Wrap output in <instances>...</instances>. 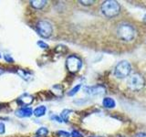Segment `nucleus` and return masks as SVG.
Returning a JSON list of instances; mask_svg holds the SVG:
<instances>
[{
	"instance_id": "obj_8",
	"label": "nucleus",
	"mask_w": 146,
	"mask_h": 137,
	"mask_svg": "<svg viewBox=\"0 0 146 137\" xmlns=\"http://www.w3.org/2000/svg\"><path fill=\"white\" fill-rule=\"evenodd\" d=\"M32 113H33V111H32V109L29 108V107H22V108H19L17 109L15 114L19 118H27V117H30L32 115Z\"/></svg>"
},
{
	"instance_id": "obj_25",
	"label": "nucleus",
	"mask_w": 146,
	"mask_h": 137,
	"mask_svg": "<svg viewBox=\"0 0 146 137\" xmlns=\"http://www.w3.org/2000/svg\"><path fill=\"white\" fill-rule=\"evenodd\" d=\"M143 21H145L146 22V14L143 16Z\"/></svg>"
},
{
	"instance_id": "obj_20",
	"label": "nucleus",
	"mask_w": 146,
	"mask_h": 137,
	"mask_svg": "<svg viewBox=\"0 0 146 137\" xmlns=\"http://www.w3.org/2000/svg\"><path fill=\"white\" fill-rule=\"evenodd\" d=\"M80 3L84 5V6H90V5H92L94 3V1H84V0H80Z\"/></svg>"
},
{
	"instance_id": "obj_12",
	"label": "nucleus",
	"mask_w": 146,
	"mask_h": 137,
	"mask_svg": "<svg viewBox=\"0 0 146 137\" xmlns=\"http://www.w3.org/2000/svg\"><path fill=\"white\" fill-rule=\"evenodd\" d=\"M46 4H47V1H45V0H33V1H30L31 6L38 9L42 8Z\"/></svg>"
},
{
	"instance_id": "obj_9",
	"label": "nucleus",
	"mask_w": 146,
	"mask_h": 137,
	"mask_svg": "<svg viewBox=\"0 0 146 137\" xmlns=\"http://www.w3.org/2000/svg\"><path fill=\"white\" fill-rule=\"evenodd\" d=\"M17 100H18V102L21 103L22 105L27 106V105H30L32 103V102H33V97H32V96L29 95V94L25 93V94H23L22 96H20Z\"/></svg>"
},
{
	"instance_id": "obj_18",
	"label": "nucleus",
	"mask_w": 146,
	"mask_h": 137,
	"mask_svg": "<svg viewBox=\"0 0 146 137\" xmlns=\"http://www.w3.org/2000/svg\"><path fill=\"white\" fill-rule=\"evenodd\" d=\"M38 46L39 48H41V49H48V45L47 44V43H45V42H43V41H38Z\"/></svg>"
},
{
	"instance_id": "obj_22",
	"label": "nucleus",
	"mask_w": 146,
	"mask_h": 137,
	"mask_svg": "<svg viewBox=\"0 0 146 137\" xmlns=\"http://www.w3.org/2000/svg\"><path fill=\"white\" fill-rule=\"evenodd\" d=\"M5 124L3 122H0V134H3L5 132Z\"/></svg>"
},
{
	"instance_id": "obj_17",
	"label": "nucleus",
	"mask_w": 146,
	"mask_h": 137,
	"mask_svg": "<svg viewBox=\"0 0 146 137\" xmlns=\"http://www.w3.org/2000/svg\"><path fill=\"white\" fill-rule=\"evenodd\" d=\"M50 118H51L52 120H54V121H57L58 122H63V121H62V119H61V117L56 115V114H53V115L50 116Z\"/></svg>"
},
{
	"instance_id": "obj_11",
	"label": "nucleus",
	"mask_w": 146,
	"mask_h": 137,
	"mask_svg": "<svg viewBox=\"0 0 146 137\" xmlns=\"http://www.w3.org/2000/svg\"><path fill=\"white\" fill-rule=\"evenodd\" d=\"M46 112H47V108H46V106L40 105V106L36 107L35 109L34 114H35V116H36V117H41V116H43L44 114L46 113Z\"/></svg>"
},
{
	"instance_id": "obj_19",
	"label": "nucleus",
	"mask_w": 146,
	"mask_h": 137,
	"mask_svg": "<svg viewBox=\"0 0 146 137\" xmlns=\"http://www.w3.org/2000/svg\"><path fill=\"white\" fill-rule=\"evenodd\" d=\"M4 59H6V61H7V62H9V63H13V62H14L13 58L10 56V55H8V54H5V55H4Z\"/></svg>"
},
{
	"instance_id": "obj_16",
	"label": "nucleus",
	"mask_w": 146,
	"mask_h": 137,
	"mask_svg": "<svg viewBox=\"0 0 146 137\" xmlns=\"http://www.w3.org/2000/svg\"><path fill=\"white\" fill-rule=\"evenodd\" d=\"M80 88H81V84H79V85L75 86L74 88L71 89V90H70V92L68 93V96H73V95H75V94L78 92V91H79V90H80Z\"/></svg>"
},
{
	"instance_id": "obj_3",
	"label": "nucleus",
	"mask_w": 146,
	"mask_h": 137,
	"mask_svg": "<svg viewBox=\"0 0 146 137\" xmlns=\"http://www.w3.org/2000/svg\"><path fill=\"white\" fill-rule=\"evenodd\" d=\"M127 85L130 90L133 91H138L141 90V89H143V87L145 85V80L141 74L134 73V74H132L129 77L127 81Z\"/></svg>"
},
{
	"instance_id": "obj_1",
	"label": "nucleus",
	"mask_w": 146,
	"mask_h": 137,
	"mask_svg": "<svg viewBox=\"0 0 146 137\" xmlns=\"http://www.w3.org/2000/svg\"><path fill=\"white\" fill-rule=\"evenodd\" d=\"M117 35L119 39L123 41H131L135 38L136 31L131 25L122 23L117 29Z\"/></svg>"
},
{
	"instance_id": "obj_4",
	"label": "nucleus",
	"mask_w": 146,
	"mask_h": 137,
	"mask_svg": "<svg viewBox=\"0 0 146 137\" xmlns=\"http://www.w3.org/2000/svg\"><path fill=\"white\" fill-rule=\"evenodd\" d=\"M131 71V66L127 61H121L119 62L114 68V75L118 79H124L130 75Z\"/></svg>"
},
{
	"instance_id": "obj_2",
	"label": "nucleus",
	"mask_w": 146,
	"mask_h": 137,
	"mask_svg": "<svg viewBox=\"0 0 146 137\" xmlns=\"http://www.w3.org/2000/svg\"><path fill=\"white\" fill-rule=\"evenodd\" d=\"M102 12L106 17H114L118 16L121 12V6L117 1H105L102 5Z\"/></svg>"
},
{
	"instance_id": "obj_24",
	"label": "nucleus",
	"mask_w": 146,
	"mask_h": 137,
	"mask_svg": "<svg viewBox=\"0 0 146 137\" xmlns=\"http://www.w3.org/2000/svg\"><path fill=\"white\" fill-rule=\"evenodd\" d=\"M4 72H5V70H3V68H0V75H2Z\"/></svg>"
},
{
	"instance_id": "obj_26",
	"label": "nucleus",
	"mask_w": 146,
	"mask_h": 137,
	"mask_svg": "<svg viewBox=\"0 0 146 137\" xmlns=\"http://www.w3.org/2000/svg\"><path fill=\"white\" fill-rule=\"evenodd\" d=\"M0 58H1V55H0Z\"/></svg>"
},
{
	"instance_id": "obj_23",
	"label": "nucleus",
	"mask_w": 146,
	"mask_h": 137,
	"mask_svg": "<svg viewBox=\"0 0 146 137\" xmlns=\"http://www.w3.org/2000/svg\"><path fill=\"white\" fill-rule=\"evenodd\" d=\"M135 137H146V134H143V132H139L137 134Z\"/></svg>"
},
{
	"instance_id": "obj_15",
	"label": "nucleus",
	"mask_w": 146,
	"mask_h": 137,
	"mask_svg": "<svg viewBox=\"0 0 146 137\" xmlns=\"http://www.w3.org/2000/svg\"><path fill=\"white\" fill-rule=\"evenodd\" d=\"M48 130L46 127H40L39 129L36 131V134L38 136H46L48 134Z\"/></svg>"
},
{
	"instance_id": "obj_6",
	"label": "nucleus",
	"mask_w": 146,
	"mask_h": 137,
	"mask_svg": "<svg viewBox=\"0 0 146 137\" xmlns=\"http://www.w3.org/2000/svg\"><path fill=\"white\" fill-rule=\"evenodd\" d=\"M36 29H38V34L42 37V38H49L52 34V26L48 21L46 20H41L36 25Z\"/></svg>"
},
{
	"instance_id": "obj_10",
	"label": "nucleus",
	"mask_w": 146,
	"mask_h": 137,
	"mask_svg": "<svg viewBox=\"0 0 146 137\" xmlns=\"http://www.w3.org/2000/svg\"><path fill=\"white\" fill-rule=\"evenodd\" d=\"M102 104L105 108L107 109H112L116 106V102L111 97H106L102 100Z\"/></svg>"
},
{
	"instance_id": "obj_7",
	"label": "nucleus",
	"mask_w": 146,
	"mask_h": 137,
	"mask_svg": "<svg viewBox=\"0 0 146 137\" xmlns=\"http://www.w3.org/2000/svg\"><path fill=\"white\" fill-rule=\"evenodd\" d=\"M84 92L89 95H102L105 93V88L102 85L96 86H87L84 88Z\"/></svg>"
},
{
	"instance_id": "obj_21",
	"label": "nucleus",
	"mask_w": 146,
	"mask_h": 137,
	"mask_svg": "<svg viewBox=\"0 0 146 137\" xmlns=\"http://www.w3.org/2000/svg\"><path fill=\"white\" fill-rule=\"evenodd\" d=\"M71 136L72 137H82L81 134H80V132H78V131H73L71 132Z\"/></svg>"
},
{
	"instance_id": "obj_13",
	"label": "nucleus",
	"mask_w": 146,
	"mask_h": 137,
	"mask_svg": "<svg viewBox=\"0 0 146 137\" xmlns=\"http://www.w3.org/2000/svg\"><path fill=\"white\" fill-rule=\"evenodd\" d=\"M17 73L18 75H19L22 79H24L25 80H29L30 78H31V75L29 74V72H27V71H25L24 70H18L17 71Z\"/></svg>"
},
{
	"instance_id": "obj_14",
	"label": "nucleus",
	"mask_w": 146,
	"mask_h": 137,
	"mask_svg": "<svg viewBox=\"0 0 146 137\" xmlns=\"http://www.w3.org/2000/svg\"><path fill=\"white\" fill-rule=\"evenodd\" d=\"M70 112H72V111H70V110H64V111L61 112V115H60L62 121L68 122V116H70Z\"/></svg>"
},
{
	"instance_id": "obj_5",
	"label": "nucleus",
	"mask_w": 146,
	"mask_h": 137,
	"mask_svg": "<svg viewBox=\"0 0 146 137\" xmlns=\"http://www.w3.org/2000/svg\"><path fill=\"white\" fill-rule=\"evenodd\" d=\"M66 66L68 70L71 73H76L79 71L82 67V61L81 59L75 56V55H71V56L68 57L66 61Z\"/></svg>"
}]
</instances>
